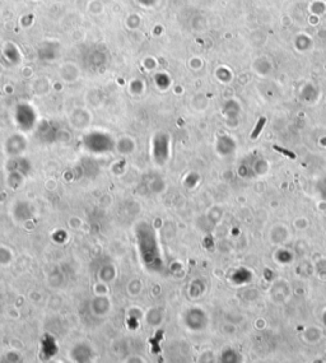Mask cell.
<instances>
[{
	"instance_id": "cell-1",
	"label": "cell",
	"mask_w": 326,
	"mask_h": 363,
	"mask_svg": "<svg viewBox=\"0 0 326 363\" xmlns=\"http://www.w3.org/2000/svg\"><path fill=\"white\" fill-rule=\"evenodd\" d=\"M265 122H266V119H265V117H261V119L259 120V122H257V125H256L255 130H253L252 134H251V139L257 138V135L260 134V131H261V129H262V126L265 125Z\"/></svg>"
},
{
	"instance_id": "cell-2",
	"label": "cell",
	"mask_w": 326,
	"mask_h": 363,
	"mask_svg": "<svg viewBox=\"0 0 326 363\" xmlns=\"http://www.w3.org/2000/svg\"><path fill=\"white\" fill-rule=\"evenodd\" d=\"M273 148H274L275 151H279V152H280V153H283V154H287V156H289L291 158H294V157H296L293 153H291L289 151H287V149H283V148H280V147H277V145H274Z\"/></svg>"
}]
</instances>
